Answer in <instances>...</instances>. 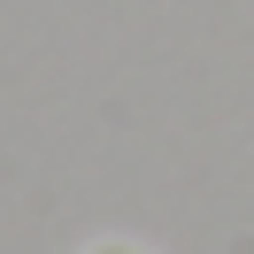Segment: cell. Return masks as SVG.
I'll list each match as a JSON object with an SVG mask.
<instances>
[{
	"mask_svg": "<svg viewBox=\"0 0 254 254\" xmlns=\"http://www.w3.org/2000/svg\"><path fill=\"white\" fill-rule=\"evenodd\" d=\"M85 254H139V247H124V239H108V247H85Z\"/></svg>",
	"mask_w": 254,
	"mask_h": 254,
	"instance_id": "6da1fadb",
	"label": "cell"
}]
</instances>
